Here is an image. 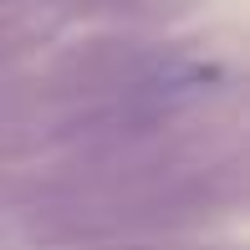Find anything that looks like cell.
Listing matches in <instances>:
<instances>
[{
    "instance_id": "6da1fadb",
    "label": "cell",
    "mask_w": 250,
    "mask_h": 250,
    "mask_svg": "<svg viewBox=\"0 0 250 250\" xmlns=\"http://www.w3.org/2000/svg\"><path fill=\"white\" fill-rule=\"evenodd\" d=\"M220 82V66L209 62H179V72L158 77V92H204V87Z\"/></svg>"
}]
</instances>
